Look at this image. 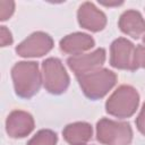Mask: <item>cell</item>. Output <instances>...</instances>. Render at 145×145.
Returning a JSON list of instances; mask_svg holds the SVG:
<instances>
[{
	"instance_id": "cell-20",
	"label": "cell",
	"mask_w": 145,
	"mask_h": 145,
	"mask_svg": "<svg viewBox=\"0 0 145 145\" xmlns=\"http://www.w3.org/2000/svg\"><path fill=\"white\" fill-rule=\"evenodd\" d=\"M143 42L145 43V35H144V37H143Z\"/></svg>"
},
{
	"instance_id": "cell-4",
	"label": "cell",
	"mask_w": 145,
	"mask_h": 145,
	"mask_svg": "<svg viewBox=\"0 0 145 145\" xmlns=\"http://www.w3.org/2000/svg\"><path fill=\"white\" fill-rule=\"evenodd\" d=\"M96 138L103 145H129L133 129L129 122L102 118L96 123Z\"/></svg>"
},
{
	"instance_id": "cell-7",
	"label": "cell",
	"mask_w": 145,
	"mask_h": 145,
	"mask_svg": "<svg viewBox=\"0 0 145 145\" xmlns=\"http://www.w3.org/2000/svg\"><path fill=\"white\" fill-rule=\"evenodd\" d=\"M135 45L125 37L116 39L110 46V65L120 70H134Z\"/></svg>"
},
{
	"instance_id": "cell-8",
	"label": "cell",
	"mask_w": 145,
	"mask_h": 145,
	"mask_svg": "<svg viewBox=\"0 0 145 145\" xmlns=\"http://www.w3.org/2000/svg\"><path fill=\"white\" fill-rule=\"evenodd\" d=\"M106 58L105 50L103 48H99L93 52L79 56H72L67 59V65L75 72L76 76L83 75L95 69L101 68Z\"/></svg>"
},
{
	"instance_id": "cell-9",
	"label": "cell",
	"mask_w": 145,
	"mask_h": 145,
	"mask_svg": "<svg viewBox=\"0 0 145 145\" xmlns=\"http://www.w3.org/2000/svg\"><path fill=\"white\" fill-rule=\"evenodd\" d=\"M77 20L80 27L94 33L102 31L106 26L105 14L89 1H86L79 6L77 11Z\"/></svg>"
},
{
	"instance_id": "cell-3",
	"label": "cell",
	"mask_w": 145,
	"mask_h": 145,
	"mask_svg": "<svg viewBox=\"0 0 145 145\" xmlns=\"http://www.w3.org/2000/svg\"><path fill=\"white\" fill-rule=\"evenodd\" d=\"M139 104V94L130 85L119 86L106 100L105 111L116 118L126 119L131 117Z\"/></svg>"
},
{
	"instance_id": "cell-15",
	"label": "cell",
	"mask_w": 145,
	"mask_h": 145,
	"mask_svg": "<svg viewBox=\"0 0 145 145\" xmlns=\"http://www.w3.org/2000/svg\"><path fill=\"white\" fill-rule=\"evenodd\" d=\"M15 11V2L10 0L0 1V20L5 22L9 19Z\"/></svg>"
},
{
	"instance_id": "cell-5",
	"label": "cell",
	"mask_w": 145,
	"mask_h": 145,
	"mask_svg": "<svg viewBox=\"0 0 145 145\" xmlns=\"http://www.w3.org/2000/svg\"><path fill=\"white\" fill-rule=\"evenodd\" d=\"M42 82L44 88L54 95L62 94L69 86L70 78L58 58H48L42 62Z\"/></svg>"
},
{
	"instance_id": "cell-17",
	"label": "cell",
	"mask_w": 145,
	"mask_h": 145,
	"mask_svg": "<svg viewBox=\"0 0 145 145\" xmlns=\"http://www.w3.org/2000/svg\"><path fill=\"white\" fill-rule=\"evenodd\" d=\"M14 39L11 32L6 26H0V44L2 48L12 44Z\"/></svg>"
},
{
	"instance_id": "cell-18",
	"label": "cell",
	"mask_w": 145,
	"mask_h": 145,
	"mask_svg": "<svg viewBox=\"0 0 145 145\" xmlns=\"http://www.w3.org/2000/svg\"><path fill=\"white\" fill-rule=\"evenodd\" d=\"M136 127L138 129V131L145 136V103L143 104L142 109H140V112L138 114V117L136 118Z\"/></svg>"
},
{
	"instance_id": "cell-16",
	"label": "cell",
	"mask_w": 145,
	"mask_h": 145,
	"mask_svg": "<svg viewBox=\"0 0 145 145\" xmlns=\"http://www.w3.org/2000/svg\"><path fill=\"white\" fill-rule=\"evenodd\" d=\"M138 68H145V45L142 44L135 48L134 53V70Z\"/></svg>"
},
{
	"instance_id": "cell-14",
	"label": "cell",
	"mask_w": 145,
	"mask_h": 145,
	"mask_svg": "<svg viewBox=\"0 0 145 145\" xmlns=\"http://www.w3.org/2000/svg\"><path fill=\"white\" fill-rule=\"evenodd\" d=\"M58 136L53 130L41 129L28 142L27 145H57Z\"/></svg>"
},
{
	"instance_id": "cell-10",
	"label": "cell",
	"mask_w": 145,
	"mask_h": 145,
	"mask_svg": "<svg viewBox=\"0 0 145 145\" xmlns=\"http://www.w3.org/2000/svg\"><path fill=\"white\" fill-rule=\"evenodd\" d=\"M35 122L31 113L23 110H14L6 119V131L11 138H24L34 129Z\"/></svg>"
},
{
	"instance_id": "cell-19",
	"label": "cell",
	"mask_w": 145,
	"mask_h": 145,
	"mask_svg": "<svg viewBox=\"0 0 145 145\" xmlns=\"http://www.w3.org/2000/svg\"><path fill=\"white\" fill-rule=\"evenodd\" d=\"M100 3L101 5H103V6H105V7H113V6H120V5H122L123 2L122 1H114V2H105V1H100Z\"/></svg>"
},
{
	"instance_id": "cell-11",
	"label": "cell",
	"mask_w": 145,
	"mask_h": 145,
	"mask_svg": "<svg viewBox=\"0 0 145 145\" xmlns=\"http://www.w3.org/2000/svg\"><path fill=\"white\" fill-rule=\"evenodd\" d=\"M94 45H95L94 39L91 35L82 32H75L68 34L65 37H62L59 43L60 50L67 54H71V57L83 54L84 52L94 48Z\"/></svg>"
},
{
	"instance_id": "cell-6",
	"label": "cell",
	"mask_w": 145,
	"mask_h": 145,
	"mask_svg": "<svg viewBox=\"0 0 145 145\" xmlns=\"http://www.w3.org/2000/svg\"><path fill=\"white\" fill-rule=\"evenodd\" d=\"M53 48L52 37L45 32H34L16 46V53L22 58H39Z\"/></svg>"
},
{
	"instance_id": "cell-2",
	"label": "cell",
	"mask_w": 145,
	"mask_h": 145,
	"mask_svg": "<svg viewBox=\"0 0 145 145\" xmlns=\"http://www.w3.org/2000/svg\"><path fill=\"white\" fill-rule=\"evenodd\" d=\"M76 77L83 93L91 100L104 97L112 89L118 79L117 75L108 68H99Z\"/></svg>"
},
{
	"instance_id": "cell-13",
	"label": "cell",
	"mask_w": 145,
	"mask_h": 145,
	"mask_svg": "<svg viewBox=\"0 0 145 145\" xmlns=\"http://www.w3.org/2000/svg\"><path fill=\"white\" fill-rule=\"evenodd\" d=\"M93 135L92 126L84 121L67 125L62 130L63 139L70 145H86Z\"/></svg>"
},
{
	"instance_id": "cell-1",
	"label": "cell",
	"mask_w": 145,
	"mask_h": 145,
	"mask_svg": "<svg viewBox=\"0 0 145 145\" xmlns=\"http://www.w3.org/2000/svg\"><path fill=\"white\" fill-rule=\"evenodd\" d=\"M11 78L16 94L22 99H31L39 93L42 82L39 63L35 61H19L11 68Z\"/></svg>"
},
{
	"instance_id": "cell-12",
	"label": "cell",
	"mask_w": 145,
	"mask_h": 145,
	"mask_svg": "<svg viewBox=\"0 0 145 145\" xmlns=\"http://www.w3.org/2000/svg\"><path fill=\"white\" fill-rule=\"evenodd\" d=\"M118 26L123 34L133 39L137 40L145 35V19L137 10L129 9L123 11L119 18Z\"/></svg>"
}]
</instances>
